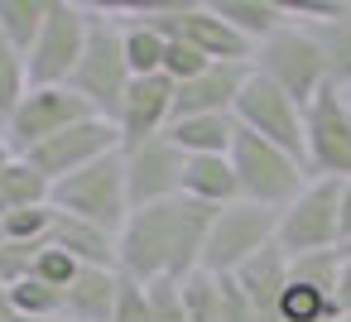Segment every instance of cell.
<instances>
[{"mask_svg": "<svg viewBox=\"0 0 351 322\" xmlns=\"http://www.w3.org/2000/svg\"><path fill=\"white\" fill-rule=\"evenodd\" d=\"M29 97V58L0 34V125L15 116V106Z\"/></svg>", "mask_w": 351, "mask_h": 322, "instance_id": "83f0119b", "label": "cell"}, {"mask_svg": "<svg viewBox=\"0 0 351 322\" xmlns=\"http://www.w3.org/2000/svg\"><path fill=\"white\" fill-rule=\"evenodd\" d=\"M341 322H351V317H341Z\"/></svg>", "mask_w": 351, "mask_h": 322, "instance_id": "ee69618b", "label": "cell"}, {"mask_svg": "<svg viewBox=\"0 0 351 322\" xmlns=\"http://www.w3.org/2000/svg\"><path fill=\"white\" fill-rule=\"evenodd\" d=\"M212 63L202 58V53H193V49H183V44H169V53H164V77L173 82V87H183V82H193L197 73H207Z\"/></svg>", "mask_w": 351, "mask_h": 322, "instance_id": "836d02e7", "label": "cell"}, {"mask_svg": "<svg viewBox=\"0 0 351 322\" xmlns=\"http://www.w3.org/2000/svg\"><path fill=\"white\" fill-rule=\"evenodd\" d=\"M5 298H10V308H15L20 322L63 317V293L49 288V284H39V279H25V284H15V288H5Z\"/></svg>", "mask_w": 351, "mask_h": 322, "instance_id": "f1b7e54d", "label": "cell"}, {"mask_svg": "<svg viewBox=\"0 0 351 322\" xmlns=\"http://www.w3.org/2000/svg\"><path fill=\"white\" fill-rule=\"evenodd\" d=\"M341 245H351V178L341 183Z\"/></svg>", "mask_w": 351, "mask_h": 322, "instance_id": "74e56055", "label": "cell"}, {"mask_svg": "<svg viewBox=\"0 0 351 322\" xmlns=\"http://www.w3.org/2000/svg\"><path fill=\"white\" fill-rule=\"evenodd\" d=\"M303 140H308V178H351V101L337 87H322L303 111Z\"/></svg>", "mask_w": 351, "mask_h": 322, "instance_id": "30bf717a", "label": "cell"}, {"mask_svg": "<svg viewBox=\"0 0 351 322\" xmlns=\"http://www.w3.org/2000/svg\"><path fill=\"white\" fill-rule=\"evenodd\" d=\"M274 231H279V212H269V207L236 202V207L217 212L212 216V231H207L202 269L207 274H241L260 250L274 245Z\"/></svg>", "mask_w": 351, "mask_h": 322, "instance_id": "9c48e42d", "label": "cell"}, {"mask_svg": "<svg viewBox=\"0 0 351 322\" xmlns=\"http://www.w3.org/2000/svg\"><path fill=\"white\" fill-rule=\"evenodd\" d=\"M217 279H221V322H260V312L245 298V288L236 284V274H217Z\"/></svg>", "mask_w": 351, "mask_h": 322, "instance_id": "d590c367", "label": "cell"}, {"mask_svg": "<svg viewBox=\"0 0 351 322\" xmlns=\"http://www.w3.org/2000/svg\"><path fill=\"white\" fill-rule=\"evenodd\" d=\"M121 149V135H116V125L111 121H82V125H73V130H63V135H53V140H44L39 149H29V154H20V159H29L49 183H63V178H73V173H82L87 164H97V159H106V154H116Z\"/></svg>", "mask_w": 351, "mask_h": 322, "instance_id": "5bb4252c", "label": "cell"}, {"mask_svg": "<svg viewBox=\"0 0 351 322\" xmlns=\"http://www.w3.org/2000/svg\"><path fill=\"white\" fill-rule=\"evenodd\" d=\"M49 5H53V0H0V34H5L25 58L39 44V29L49 20Z\"/></svg>", "mask_w": 351, "mask_h": 322, "instance_id": "4316f807", "label": "cell"}, {"mask_svg": "<svg viewBox=\"0 0 351 322\" xmlns=\"http://www.w3.org/2000/svg\"><path fill=\"white\" fill-rule=\"evenodd\" d=\"M308 29L317 34V44H322V53H327V77H332V87H337V92H351V0L341 5L337 20L308 25Z\"/></svg>", "mask_w": 351, "mask_h": 322, "instance_id": "d4e9b609", "label": "cell"}, {"mask_svg": "<svg viewBox=\"0 0 351 322\" xmlns=\"http://www.w3.org/2000/svg\"><path fill=\"white\" fill-rule=\"evenodd\" d=\"M231 116H236L241 130L269 140L274 149H284V154H293V159L308 154V140H303V106H298L289 92H279L269 77H260L255 68H250V82L241 87Z\"/></svg>", "mask_w": 351, "mask_h": 322, "instance_id": "8fae6325", "label": "cell"}, {"mask_svg": "<svg viewBox=\"0 0 351 322\" xmlns=\"http://www.w3.org/2000/svg\"><path fill=\"white\" fill-rule=\"evenodd\" d=\"M140 25H149L164 44H183L193 53H202L207 63H250L255 49L217 15V5H193V0H178V5H140L130 10Z\"/></svg>", "mask_w": 351, "mask_h": 322, "instance_id": "3957f363", "label": "cell"}, {"mask_svg": "<svg viewBox=\"0 0 351 322\" xmlns=\"http://www.w3.org/2000/svg\"><path fill=\"white\" fill-rule=\"evenodd\" d=\"M183 197L197 202V207H212V212L236 207L241 202V183H236L231 154H197V159H188V169H183Z\"/></svg>", "mask_w": 351, "mask_h": 322, "instance_id": "ac0fdd59", "label": "cell"}, {"mask_svg": "<svg viewBox=\"0 0 351 322\" xmlns=\"http://www.w3.org/2000/svg\"><path fill=\"white\" fill-rule=\"evenodd\" d=\"M111 322H154V308H149V288L121 274V293H116V317H111Z\"/></svg>", "mask_w": 351, "mask_h": 322, "instance_id": "d6a6232c", "label": "cell"}, {"mask_svg": "<svg viewBox=\"0 0 351 322\" xmlns=\"http://www.w3.org/2000/svg\"><path fill=\"white\" fill-rule=\"evenodd\" d=\"M217 15L250 44V49H260L269 34H279L293 15H289V5H279V0H217Z\"/></svg>", "mask_w": 351, "mask_h": 322, "instance_id": "7402d4cb", "label": "cell"}, {"mask_svg": "<svg viewBox=\"0 0 351 322\" xmlns=\"http://www.w3.org/2000/svg\"><path fill=\"white\" fill-rule=\"evenodd\" d=\"M183 308H188V322H221V279L197 269L183 279Z\"/></svg>", "mask_w": 351, "mask_h": 322, "instance_id": "f546056e", "label": "cell"}, {"mask_svg": "<svg viewBox=\"0 0 351 322\" xmlns=\"http://www.w3.org/2000/svg\"><path fill=\"white\" fill-rule=\"evenodd\" d=\"M250 68H255L260 77H269L279 92H289L303 111H308V101H313L322 87H332V77H327V53H322L317 34H313L308 25H298V20H289L279 34H269V39L255 49Z\"/></svg>", "mask_w": 351, "mask_h": 322, "instance_id": "277c9868", "label": "cell"}, {"mask_svg": "<svg viewBox=\"0 0 351 322\" xmlns=\"http://www.w3.org/2000/svg\"><path fill=\"white\" fill-rule=\"evenodd\" d=\"M231 169H236V183H241V202H255V207H269V212H284L308 188V164L274 149L269 140H260L250 130L236 135Z\"/></svg>", "mask_w": 351, "mask_h": 322, "instance_id": "5b68a950", "label": "cell"}, {"mask_svg": "<svg viewBox=\"0 0 351 322\" xmlns=\"http://www.w3.org/2000/svg\"><path fill=\"white\" fill-rule=\"evenodd\" d=\"M82 121H92V106H87L73 87H29V97H25V101L15 106V116L5 121V140H10L15 154H29V149H39L44 140L73 130V125H82Z\"/></svg>", "mask_w": 351, "mask_h": 322, "instance_id": "4fadbf2b", "label": "cell"}, {"mask_svg": "<svg viewBox=\"0 0 351 322\" xmlns=\"http://www.w3.org/2000/svg\"><path fill=\"white\" fill-rule=\"evenodd\" d=\"M0 322H20V317H15V308H10V298H5V293H0Z\"/></svg>", "mask_w": 351, "mask_h": 322, "instance_id": "ab89813d", "label": "cell"}, {"mask_svg": "<svg viewBox=\"0 0 351 322\" xmlns=\"http://www.w3.org/2000/svg\"><path fill=\"white\" fill-rule=\"evenodd\" d=\"M236 135H241L236 116H188V121H173L169 125V140L188 159H197V154H231Z\"/></svg>", "mask_w": 351, "mask_h": 322, "instance_id": "603a6c76", "label": "cell"}, {"mask_svg": "<svg viewBox=\"0 0 351 322\" xmlns=\"http://www.w3.org/2000/svg\"><path fill=\"white\" fill-rule=\"evenodd\" d=\"M274 245L289 260L317 255V250H341V183L308 178V188L279 212Z\"/></svg>", "mask_w": 351, "mask_h": 322, "instance_id": "52a82bcc", "label": "cell"}, {"mask_svg": "<svg viewBox=\"0 0 351 322\" xmlns=\"http://www.w3.org/2000/svg\"><path fill=\"white\" fill-rule=\"evenodd\" d=\"M44 322H68V317H44Z\"/></svg>", "mask_w": 351, "mask_h": 322, "instance_id": "60d3db41", "label": "cell"}, {"mask_svg": "<svg viewBox=\"0 0 351 322\" xmlns=\"http://www.w3.org/2000/svg\"><path fill=\"white\" fill-rule=\"evenodd\" d=\"M236 284H241L245 298L255 303L260 322H279V298H284V288H289V255H284L279 245L260 250V255L236 274Z\"/></svg>", "mask_w": 351, "mask_h": 322, "instance_id": "ffe728a7", "label": "cell"}, {"mask_svg": "<svg viewBox=\"0 0 351 322\" xmlns=\"http://www.w3.org/2000/svg\"><path fill=\"white\" fill-rule=\"evenodd\" d=\"M341 255H351V245H341Z\"/></svg>", "mask_w": 351, "mask_h": 322, "instance_id": "7bdbcfd3", "label": "cell"}, {"mask_svg": "<svg viewBox=\"0 0 351 322\" xmlns=\"http://www.w3.org/2000/svg\"><path fill=\"white\" fill-rule=\"evenodd\" d=\"M245 82H250V63H212L207 73H197L193 82H183L173 92V121H188V116H231Z\"/></svg>", "mask_w": 351, "mask_h": 322, "instance_id": "e0dca14e", "label": "cell"}, {"mask_svg": "<svg viewBox=\"0 0 351 322\" xmlns=\"http://www.w3.org/2000/svg\"><path fill=\"white\" fill-rule=\"evenodd\" d=\"M337 308H341V317H351V255H341V279H337Z\"/></svg>", "mask_w": 351, "mask_h": 322, "instance_id": "8d00e7d4", "label": "cell"}, {"mask_svg": "<svg viewBox=\"0 0 351 322\" xmlns=\"http://www.w3.org/2000/svg\"><path fill=\"white\" fill-rule=\"evenodd\" d=\"M116 293H121V269H82L63 293V317L68 322H111Z\"/></svg>", "mask_w": 351, "mask_h": 322, "instance_id": "44dd1931", "label": "cell"}, {"mask_svg": "<svg viewBox=\"0 0 351 322\" xmlns=\"http://www.w3.org/2000/svg\"><path fill=\"white\" fill-rule=\"evenodd\" d=\"M212 207H197L188 197H169L154 207L130 212V221L116 236V269L135 284H183L188 274L202 269L207 231H212Z\"/></svg>", "mask_w": 351, "mask_h": 322, "instance_id": "6da1fadb", "label": "cell"}, {"mask_svg": "<svg viewBox=\"0 0 351 322\" xmlns=\"http://www.w3.org/2000/svg\"><path fill=\"white\" fill-rule=\"evenodd\" d=\"M116 20H121V44H125V63H130V73H135V77H154V73L164 68L169 44H164L149 25H140L130 10H121Z\"/></svg>", "mask_w": 351, "mask_h": 322, "instance_id": "484cf974", "label": "cell"}, {"mask_svg": "<svg viewBox=\"0 0 351 322\" xmlns=\"http://www.w3.org/2000/svg\"><path fill=\"white\" fill-rule=\"evenodd\" d=\"M337 279H341V250L289 260V288L279 298V322H341Z\"/></svg>", "mask_w": 351, "mask_h": 322, "instance_id": "7c38bea8", "label": "cell"}, {"mask_svg": "<svg viewBox=\"0 0 351 322\" xmlns=\"http://www.w3.org/2000/svg\"><path fill=\"white\" fill-rule=\"evenodd\" d=\"M53 202V183L29 164V159H10L0 169V216H15V212H29V207H49Z\"/></svg>", "mask_w": 351, "mask_h": 322, "instance_id": "cb8c5ba5", "label": "cell"}, {"mask_svg": "<svg viewBox=\"0 0 351 322\" xmlns=\"http://www.w3.org/2000/svg\"><path fill=\"white\" fill-rule=\"evenodd\" d=\"M130 82H135V73H130V63H125L121 20H116L111 10H97L92 34H87V49H82V58H77V73L68 77V87L92 106L97 121H111V125H116Z\"/></svg>", "mask_w": 351, "mask_h": 322, "instance_id": "7a4b0ae2", "label": "cell"}, {"mask_svg": "<svg viewBox=\"0 0 351 322\" xmlns=\"http://www.w3.org/2000/svg\"><path fill=\"white\" fill-rule=\"evenodd\" d=\"M49 245V240H44ZM44 245H20V240H5L0 245V284L5 288H15V284H25L29 274H34V260H39V250Z\"/></svg>", "mask_w": 351, "mask_h": 322, "instance_id": "1f68e13d", "label": "cell"}, {"mask_svg": "<svg viewBox=\"0 0 351 322\" xmlns=\"http://www.w3.org/2000/svg\"><path fill=\"white\" fill-rule=\"evenodd\" d=\"M0 245H5V226H0Z\"/></svg>", "mask_w": 351, "mask_h": 322, "instance_id": "b9f144b4", "label": "cell"}, {"mask_svg": "<svg viewBox=\"0 0 351 322\" xmlns=\"http://www.w3.org/2000/svg\"><path fill=\"white\" fill-rule=\"evenodd\" d=\"M346 101H351V92H346Z\"/></svg>", "mask_w": 351, "mask_h": 322, "instance_id": "f6af8a7d", "label": "cell"}, {"mask_svg": "<svg viewBox=\"0 0 351 322\" xmlns=\"http://www.w3.org/2000/svg\"><path fill=\"white\" fill-rule=\"evenodd\" d=\"M149 288V308H154V322H188V308H183V284H145Z\"/></svg>", "mask_w": 351, "mask_h": 322, "instance_id": "e575fe53", "label": "cell"}, {"mask_svg": "<svg viewBox=\"0 0 351 322\" xmlns=\"http://www.w3.org/2000/svg\"><path fill=\"white\" fill-rule=\"evenodd\" d=\"M49 245L73 255L82 269H116V231H101V226H92L82 216L58 212V221L49 231Z\"/></svg>", "mask_w": 351, "mask_h": 322, "instance_id": "d6986e66", "label": "cell"}, {"mask_svg": "<svg viewBox=\"0 0 351 322\" xmlns=\"http://www.w3.org/2000/svg\"><path fill=\"white\" fill-rule=\"evenodd\" d=\"M125 159V188H130V207H154V202H169V197H183V169H188V154L159 135L149 145H135V149H121Z\"/></svg>", "mask_w": 351, "mask_h": 322, "instance_id": "9a60e30c", "label": "cell"}, {"mask_svg": "<svg viewBox=\"0 0 351 322\" xmlns=\"http://www.w3.org/2000/svg\"><path fill=\"white\" fill-rule=\"evenodd\" d=\"M82 274V264L73 260V255H63V250H53V245H44L39 250V260H34V274L29 279H39V284H49V288H58V293H68V284Z\"/></svg>", "mask_w": 351, "mask_h": 322, "instance_id": "4dcf8cb0", "label": "cell"}, {"mask_svg": "<svg viewBox=\"0 0 351 322\" xmlns=\"http://www.w3.org/2000/svg\"><path fill=\"white\" fill-rule=\"evenodd\" d=\"M173 82L164 73L154 77H135L125 101H121V116H116V135H121V149H135V145H149L159 135H169L173 125Z\"/></svg>", "mask_w": 351, "mask_h": 322, "instance_id": "2e32d148", "label": "cell"}, {"mask_svg": "<svg viewBox=\"0 0 351 322\" xmlns=\"http://www.w3.org/2000/svg\"><path fill=\"white\" fill-rule=\"evenodd\" d=\"M15 159V149H10V140H5V125H0V169H5Z\"/></svg>", "mask_w": 351, "mask_h": 322, "instance_id": "f35d334b", "label": "cell"}, {"mask_svg": "<svg viewBox=\"0 0 351 322\" xmlns=\"http://www.w3.org/2000/svg\"><path fill=\"white\" fill-rule=\"evenodd\" d=\"M53 207L121 236V226L135 212L130 207V188H125V159H121V149L106 154V159H97V164H87L82 173H73L63 183H53Z\"/></svg>", "mask_w": 351, "mask_h": 322, "instance_id": "8992f818", "label": "cell"}, {"mask_svg": "<svg viewBox=\"0 0 351 322\" xmlns=\"http://www.w3.org/2000/svg\"><path fill=\"white\" fill-rule=\"evenodd\" d=\"M97 10L92 5H73V0H53L49 20L39 29V44L29 49V87H68V77L77 73V58L87 49Z\"/></svg>", "mask_w": 351, "mask_h": 322, "instance_id": "ba28073f", "label": "cell"}]
</instances>
